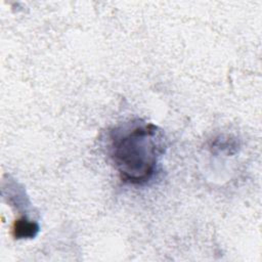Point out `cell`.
Returning <instances> with one entry per match:
<instances>
[{
	"instance_id": "1",
	"label": "cell",
	"mask_w": 262,
	"mask_h": 262,
	"mask_svg": "<svg viewBox=\"0 0 262 262\" xmlns=\"http://www.w3.org/2000/svg\"><path fill=\"white\" fill-rule=\"evenodd\" d=\"M108 150L123 182L143 184L152 177L164 151L163 135L151 123H130L111 132Z\"/></svg>"
},
{
	"instance_id": "2",
	"label": "cell",
	"mask_w": 262,
	"mask_h": 262,
	"mask_svg": "<svg viewBox=\"0 0 262 262\" xmlns=\"http://www.w3.org/2000/svg\"><path fill=\"white\" fill-rule=\"evenodd\" d=\"M39 231V225L35 221L29 220L27 217L23 216L14 220L11 233L14 238H33L37 235Z\"/></svg>"
}]
</instances>
